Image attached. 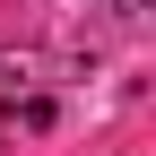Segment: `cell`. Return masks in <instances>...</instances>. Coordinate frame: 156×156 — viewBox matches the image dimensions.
<instances>
[{"label": "cell", "mask_w": 156, "mask_h": 156, "mask_svg": "<svg viewBox=\"0 0 156 156\" xmlns=\"http://www.w3.org/2000/svg\"><path fill=\"white\" fill-rule=\"evenodd\" d=\"M113 9H139V0H113Z\"/></svg>", "instance_id": "obj_1"}]
</instances>
